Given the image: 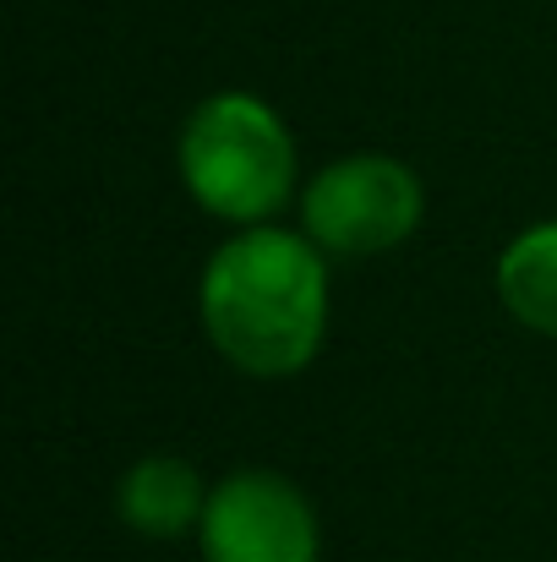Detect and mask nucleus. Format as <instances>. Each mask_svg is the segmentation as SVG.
Returning a JSON list of instances; mask_svg holds the SVG:
<instances>
[{
    "instance_id": "f03ea898",
    "label": "nucleus",
    "mask_w": 557,
    "mask_h": 562,
    "mask_svg": "<svg viewBox=\"0 0 557 562\" xmlns=\"http://www.w3.org/2000/svg\"><path fill=\"white\" fill-rule=\"evenodd\" d=\"M176 170H181L186 196L235 229L274 224L285 207L301 202V148L285 126V115L246 93L224 88L208 93L181 126L176 143Z\"/></svg>"
},
{
    "instance_id": "423d86ee",
    "label": "nucleus",
    "mask_w": 557,
    "mask_h": 562,
    "mask_svg": "<svg viewBox=\"0 0 557 562\" xmlns=\"http://www.w3.org/2000/svg\"><path fill=\"white\" fill-rule=\"evenodd\" d=\"M498 301L509 317L542 339H557V218L520 229L498 251Z\"/></svg>"
},
{
    "instance_id": "7ed1b4c3",
    "label": "nucleus",
    "mask_w": 557,
    "mask_h": 562,
    "mask_svg": "<svg viewBox=\"0 0 557 562\" xmlns=\"http://www.w3.org/2000/svg\"><path fill=\"white\" fill-rule=\"evenodd\" d=\"M301 229L339 262H367L404 246L421 229L426 187L393 154H345L328 159L301 187Z\"/></svg>"
},
{
    "instance_id": "20e7f679",
    "label": "nucleus",
    "mask_w": 557,
    "mask_h": 562,
    "mask_svg": "<svg viewBox=\"0 0 557 562\" xmlns=\"http://www.w3.org/2000/svg\"><path fill=\"white\" fill-rule=\"evenodd\" d=\"M197 552L202 562H318V508L285 470L241 464L213 481Z\"/></svg>"
},
{
    "instance_id": "39448f33",
    "label": "nucleus",
    "mask_w": 557,
    "mask_h": 562,
    "mask_svg": "<svg viewBox=\"0 0 557 562\" xmlns=\"http://www.w3.org/2000/svg\"><path fill=\"white\" fill-rule=\"evenodd\" d=\"M208 481L197 475V464H186L176 453H148L137 459L121 486H115V514L154 541H176V536H197L202 508H208Z\"/></svg>"
},
{
    "instance_id": "f257e3e1",
    "label": "nucleus",
    "mask_w": 557,
    "mask_h": 562,
    "mask_svg": "<svg viewBox=\"0 0 557 562\" xmlns=\"http://www.w3.org/2000/svg\"><path fill=\"white\" fill-rule=\"evenodd\" d=\"M328 262L307 229H235L197 284V317L219 361L263 382L307 372L328 339Z\"/></svg>"
}]
</instances>
